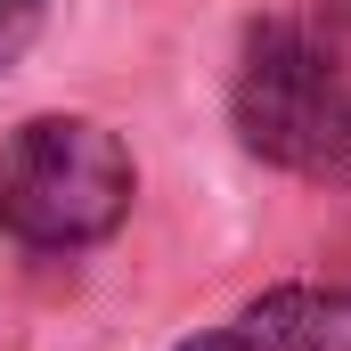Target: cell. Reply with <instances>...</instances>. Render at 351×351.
Segmentation results:
<instances>
[{"label": "cell", "instance_id": "cell-1", "mask_svg": "<svg viewBox=\"0 0 351 351\" xmlns=\"http://www.w3.org/2000/svg\"><path fill=\"white\" fill-rule=\"evenodd\" d=\"M131 213V147L90 114H33L0 147V229L66 254L114 237Z\"/></svg>", "mask_w": 351, "mask_h": 351}, {"label": "cell", "instance_id": "cell-2", "mask_svg": "<svg viewBox=\"0 0 351 351\" xmlns=\"http://www.w3.org/2000/svg\"><path fill=\"white\" fill-rule=\"evenodd\" d=\"M237 139L311 180H351V82L343 66L294 33V25H262L245 41L237 66Z\"/></svg>", "mask_w": 351, "mask_h": 351}, {"label": "cell", "instance_id": "cell-3", "mask_svg": "<svg viewBox=\"0 0 351 351\" xmlns=\"http://www.w3.org/2000/svg\"><path fill=\"white\" fill-rule=\"evenodd\" d=\"M245 351H351V294L343 286H278L245 311Z\"/></svg>", "mask_w": 351, "mask_h": 351}, {"label": "cell", "instance_id": "cell-4", "mask_svg": "<svg viewBox=\"0 0 351 351\" xmlns=\"http://www.w3.org/2000/svg\"><path fill=\"white\" fill-rule=\"evenodd\" d=\"M33 25H41V0H0V66H16V58H25Z\"/></svg>", "mask_w": 351, "mask_h": 351}, {"label": "cell", "instance_id": "cell-5", "mask_svg": "<svg viewBox=\"0 0 351 351\" xmlns=\"http://www.w3.org/2000/svg\"><path fill=\"white\" fill-rule=\"evenodd\" d=\"M180 351H245V335H196V343H180Z\"/></svg>", "mask_w": 351, "mask_h": 351}]
</instances>
